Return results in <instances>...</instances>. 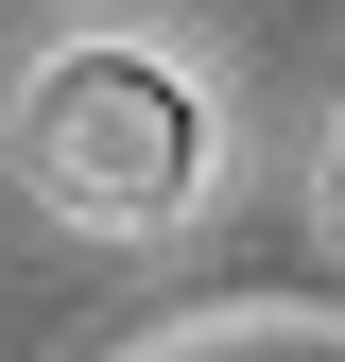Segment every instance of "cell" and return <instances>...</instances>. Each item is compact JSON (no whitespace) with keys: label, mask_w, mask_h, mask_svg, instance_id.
Returning a JSON list of instances; mask_svg holds the SVG:
<instances>
[{"label":"cell","mask_w":345,"mask_h":362,"mask_svg":"<svg viewBox=\"0 0 345 362\" xmlns=\"http://www.w3.org/2000/svg\"><path fill=\"white\" fill-rule=\"evenodd\" d=\"M18 190L52 224H172L207 190V86L139 52V35H86L18 86Z\"/></svg>","instance_id":"1"},{"label":"cell","mask_w":345,"mask_h":362,"mask_svg":"<svg viewBox=\"0 0 345 362\" xmlns=\"http://www.w3.org/2000/svg\"><path fill=\"white\" fill-rule=\"evenodd\" d=\"M328 224H345V156H328Z\"/></svg>","instance_id":"2"}]
</instances>
